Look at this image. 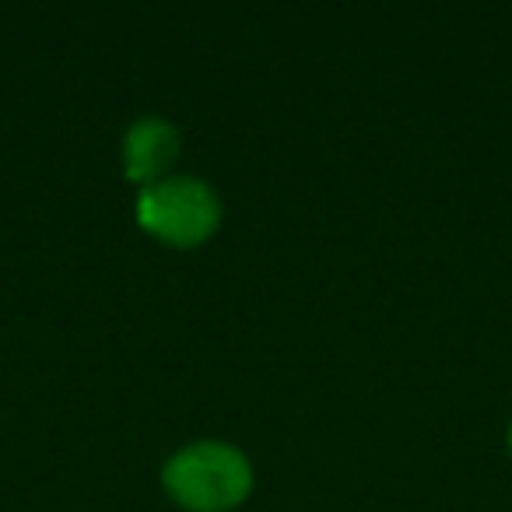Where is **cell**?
I'll return each instance as SVG.
<instances>
[{"instance_id":"obj_4","label":"cell","mask_w":512,"mask_h":512,"mask_svg":"<svg viewBox=\"0 0 512 512\" xmlns=\"http://www.w3.org/2000/svg\"><path fill=\"white\" fill-rule=\"evenodd\" d=\"M509 449H512V421H509Z\"/></svg>"},{"instance_id":"obj_3","label":"cell","mask_w":512,"mask_h":512,"mask_svg":"<svg viewBox=\"0 0 512 512\" xmlns=\"http://www.w3.org/2000/svg\"><path fill=\"white\" fill-rule=\"evenodd\" d=\"M123 155V172H127L134 183L151 186L158 179L169 176L172 162L179 158V130L176 123H169L165 116H137L127 127L120 144Z\"/></svg>"},{"instance_id":"obj_2","label":"cell","mask_w":512,"mask_h":512,"mask_svg":"<svg viewBox=\"0 0 512 512\" xmlns=\"http://www.w3.org/2000/svg\"><path fill=\"white\" fill-rule=\"evenodd\" d=\"M137 221L172 246H197L221 225V197L207 179L190 172H169L137 193Z\"/></svg>"},{"instance_id":"obj_1","label":"cell","mask_w":512,"mask_h":512,"mask_svg":"<svg viewBox=\"0 0 512 512\" xmlns=\"http://www.w3.org/2000/svg\"><path fill=\"white\" fill-rule=\"evenodd\" d=\"M162 484L183 509L225 512L253 488V463L225 439H193L165 460Z\"/></svg>"}]
</instances>
